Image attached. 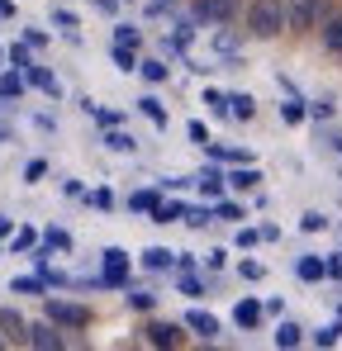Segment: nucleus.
Returning a JSON list of instances; mask_svg holds the SVG:
<instances>
[{"instance_id":"obj_20","label":"nucleus","mask_w":342,"mask_h":351,"mask_svg":"<svg viewBox=\"0 0 342 351\" xmlns=\"http://www.w3.org/2000/svg\"><path fill=\"white\" fill-rule=\"evenodd\" d=\"M105 147H110V152H133V133H119V128H110Z\"/></svg>"},{"instance_id":"obj_6","label":"nucleus","mask_w":342,"mask_h":351,"mask_svg":"<svg viewBox=\"0 0 342 351\" xmlns=\"http://www.w3.org/2000/svg\"><path fill=\"white\" fill-rule=\"evenodd\" d=\"M195 10H200V19H214V24H228V19L238 14V0H195Z\"/></svg>"},{"instance_id":"obj_3","label":"nucleus","mask_w":342,"mask_h":351,"mask_svg":"<svg viewBox=\"0 0 342 351\" xmlns=\"http://www.w3.org/2000/svg\"><path fill=\"white\" fill-rule=\"evenodd\" d=\"M48 323H57V328H86V323H91V308L53 299V304H48Z\"/></svg>"},{"instance_id":"obj_7","label":"nucleus","mask_w":342,"mask_h":351,"mask_svg":"<svg viewBox=\"0 0 342 351\" xmlns=\"http://www.w3.org/2000/svg\"><path fill=\"white\" fill-rule=\"evenodd\" d=\"M185 323H190V328H195L205 342H209V337H219V318H214V313H200V308H190V318H185Z\"/></svg>"},{"instance_id":"obj_28","label":"nucleus","mask_w":342,"mask_h":351,"mask_svg":"<svg viewBox=\"0 0 342 351\" xmlns=\"http://www.w3.org/2000/svg\"><path fill=\"white\" fill-rule=\"evenodd\" d=\"M281 114H285V123H299V119H304V105H299V100H285Z\"/></svg>"},{"instance_id":"obj_18","label":"nucleus","mask_w":342,"mask_h":351,"mask_svg":"<svg viewBox=\"0 0 342 351\" xmlns=\"http://www.w3.org/2000/svg\"><path fill=\"white\" fill-rule=\"evenodd\" d=\"M128 209H138V214H152V209H157V195H152V190H138V195H128Z\"/></svg>"},{"instance_id":"obj_25","label":"nucleus","mask_w":342,"mask_h":351,"mask_svg":"<svg viewBox=\"0 0 342 351\" xmlns=\"http://www.w3.org/2000/svg\"><path fill=\"white\" fill-rule=\"evenodd\" d=\"M299 228H304V233H323V228H328V219H323V214H304V219H299Z\"/></svg>"},{"instance_id":"obj_15","label":"nucleus","mask_w":342,"mask_h":351,"mask_svg":"<svg viewBox=\"0 0 342 351\" xmlns=\"http://www.w3.org/2000/svg\"><path fill=\"white\" fill-rule=\"evenodd\" d=\"M323 48H328V53H342V14L323 24Z\"/></svg>"},{"instance_id":"obj_19","label":"nucleus","mask_w":342,"mask_h":351,"mask_svg":"<svg viewBox=\"0 0 342 351\" xmlns=\"http://www.w3.org/2000/svg\"><path fill=\"white\" fill-rule=\"evenodd\" d=\"M181 214H185L181 204H162V199H157V209H152V223H176Z\"/></svg>"},{"instance_id":"obj_23","label":"nucleus","mask_w":342,"mask_h":351,"mask_svg":"<svg viewBox=\"0 0 342 351\" xmlns=\"http://www.w3.org/2000/svg\"><path fill=\"white\" fill-rule=\"evenodd\" d=\"M114 62H119V71H133V66H138V62H133V48H128V43H119V48H114Z\"/></svg>"},{"instance_id":"obj_34","label":"nucleus","mask_w":342,"mask_h":351,"mask_svg":"<svg viewBox=\"0 0 342 351\" xmlns=\"http://www.w3.org/2000/svg\"><path fill=\"white\" fill-rule=\"evenodd\" d=\"M29 247H34V233H29V228H19V233H14V252H29Z\"/></svg>"},{"instance_id":"obj_8","label":"nucleus","mask_w":342,"mask_h":351,"mask_svg":"<svg viewBox=\"0 0 342 351\" xmlns=\"http://www.w3.org/2000/svg\"><path fill=\"white\" fill-rule=\"evenodd\" d=\"M148 342H152V347H176L181 332H176L171 323H148Z\"/></svg>"},{"instance_id":"obj_1","label":"nucleus","mask_w":342,"mask_h":351,"mask_svg":"<svg viewBox=\"0 0 342 351\" xmlns=\"http://www.w3.org/2000/svg\"><path fill=\"white\" fill-rule=\"evenodd\" d=\"M285 29V0H252L247 5V34L252 38H276Z\"/></svg>"},{"instance_id":"obj_22","label":"nucleus","mask_w":342,"mask_h":351,"mask_svg":"<svg viewBox=\"0 0 342 351\" xmlns=\"http://www.w3.org/2000/svg\"><path fill=\"white\" fill-rule=\"evenodd\" d=\"M209 219H214L209 209H185V214H181V223H190V228H205Z\"/></svg>"},{"instance_id":"obj_37","label":"nucleus","mask_w":342,"mask_h":351,"mask_svg":"<svg viewBox=\"0 0 342 351\" xmlns=\"http://www.w3.org/2000/svg\"><path fill=\"white\" fill-rule=\"evenodd\" d=\"M214 214H219V219H242V209H238V204H219Z\"/></svg>"},{"instance_id":"obj_30","label":"nucleus","mask_w":342,"mask_h":351,"mask_svg":"<svg viewBox=\"0 0 342 351\" xmlns=\"http://www.w3.org/2000/svg\"><path fill=\"white\" fill-rule=\"evenodd\" d=\"M333 342H338V328H319L314 332V347H333Z\"/></svg>"},{"instance_id":"obj_9","label":"nucleus","mask_w":342,"mask_h":351,"mask_svg":"<svg viewBox=\"0 0 342 351\" xmlns=\"http://www.w3.org/2000/svg\"><path fill=\"white\" fill-rule=\"evenodd\" d=\"M233 323H238V328H257V323H262V304L242 299V304L233 308Z\"/></svg>"},{"instance_id":"obj_13","label":"nucleus","mask_w":342,"mask_h":351,"mask_svg":"<svg viewBox=\"0 0 342 351\" xmlns=\"http://www.w3.org/2000/svg\"><path fill=\"white\" fill-rule=\"evenodd\" d=\"M224 100H228V114H238V119L257 114V100H252V95H224Z\"/></svg>"},{"instance_id":"obj_5","label":"nucleus","mask_w":342,"mask_h":351,"mask_svg":"<svg viewBox=\"0 0 342 351\" xmlns=\"http://www.w3.org/2000/svg\"><path fill=\"white\" fill-rule=\"evenodd\" d=\"M24 342L38 347V351H57L62 347V332H57V323H34V328L24 332Z\"/></svg>"},{"instance_id":"obj_38","label":"nucleus","mask_w":342,"mask_h":351,"mask_svg":"<svg viewBox=\"0 0 342 351\" xmlns=\"http://www.w3.org/2000/svg\"><path fill=\"white\" fill-rule=\"evenodd\" d=\"M14 233V223H10V219H0V237H10Z\"/></svg>"},{"instance_id":"obj_11","label":"nucleus","mask_w":342,"mask_h":351,"mask_svg":"<svg viewBox=\"0 0 342 351\" xmlns=\"http://www.w3.org/2000/svg\"><path fill=\"white\" fill-rule=\"evenodd\" d=\"M171 261H176V252H167V247H148V252H143V266H148V271H167Z\"/></svg>"},{"instance_id":"obj_26","label":"nucleus","mask_w":342,"mask_h":351,"mask_svg":"<svg viewBox=\"0 0 342 351\" xmlns=\"http://www.w3.org/2000/svg\"><path fill=\"white\" fill-rule=\"evenodd\" d=\"M200 185H205V195H219V190H224V176H219V171H205V176H200Z\"/></svg>"},{"instance_id":"obj_4","label":"nucleus","mask_w":342,"mask_h":351,"mask_svg":"<svg viewBox=\"0 0 342 351\" xmlns=\"http://www.w3.org/2000/svg\"><path fill=\"white\" fill-rule=\"evenodd\" d=\"M128 280V252L124 247H105V276L95 285H124Z\"/></svg>"},{"instance_id":"obj_33","label":"nucleus","mask_w":342,"mask_h":351,"mask_svg":"<svg viewBox=\"0 0 342 351\" xmlns=\"http://www.w3.org/2000/svg\"><path fill=\"white\" fill-rule=\"evenodd\" d=\"M19 90H24L19 76H5V81H0V95H19Z\"/></svg>"},{"instance_id":"obj_14","label":"nucleus","mask_w":342,"mask_h":351,"mask_svg":"<svg viewBox=\"0 0 342 351\" xmlns=\"http://www.w3.org/2000/svg\"><path fill=\"white\" fill-rule=\"evenodd\" d=\"M257 180H262V171H257V167H238V171L228 176V185H233V190H252Z\"/></svg>"},{"instance_id":"obj_10","label":"nucleus","mask_w":342,"mask_h":351,"mask_svg":"<svg viewBox=\"0 0 342 351\" xmlns=\"http://www.w3.org/2000/svg\"><path fill=\"white\" fill-rule=\"evenodd\" d=\"M0 328H5V337H14V342H19V337L29 332V323H24V318H19L14 308H0Z\"/></svg>"},{"instance_id":"obj_21","label":"nucleus","mask_w":342,"mask_h":351,"mask_svg":"<svg viewBox=\"0 0 342 351\" xmlns=\"http://www.w3.org/2000/svg\"><path fill=\"white\" fill-rule=\"evenodd\" d=\"M276 347H299V328L295 323H281L276 328Z\"/></svg>"},{"instance_id":"obj_17","label":"nucleus","mask_w":342,"mask_h":351,"mask_svg":"<svg viewBox=\"0 0 342 351\" xmlns=\"http://www.w3.org/2000/svg\"><path fill=\"white\" fill-rule=\"evenodd\" d=\"M138 110L152 119L157 128H167V110H162V100H152V95H148V100H138Z\"/></svg>"},{"instance_id":"obj_32","label":"nucleus","mask_w":342,"mask_h":351,"mask_svg":"<svg viewBox=\"0 0 342 351\" xmlns=\"http://www.w3.org/2000/svg\"><path fill=\"white\" fill-rule=\"evenodd\" d=\"M214 48H219V53H228V58L238 53V43H233V34H214Z\"/></svg>"},{"instance_id":"obj_36","label":"nucleus","mask_w":342,"mask_h":351,"mask_svg":"<svg viewBox=\"0 0 342 351\" xmlns=\"http://www.w3.org/2000/svg\"><path fill=\"white\" fill-rule=\"evenodd\" d=\"M43 171H48L43 162H29V167H24V180H43Z\"/></svg>"},{"instance_id":"obj_40","label":"nucleus","mask_w":342,"mask_h":351,"mask_svg":"<svg viewBox=\"0 0 342 351\" xmlns=\"http://www.w3.org/2000/svg\"><path fill=\"white\" fill-rule=\"evenodd\" d=\"M0 347H5V337H0Z\"/></svg>"},{"instance_id":"obj_2","label":"nucleus","mask_w":342,"mask_h":351,"mask_svg":"<svg viewBox=\"0 0 342 351\" xmlns=\"http://www.w3.org/2000/svg\"><path fill=\"white\" fill-rule=\"evenodd\" d=\"M328 14V0H285V29L290 34H314Z\"/></svg>"},{"instance_id":"obj_39","label":"nucleus","mask_w":342,"mask_h":351,"mask_svg":"<svg viewBox=\"0 0 342 351\" xmlns=\"http://www.w3.org/2000/svg\"><path fill=\"white\" fill-rule=\"evenodd\" d=\"M95 5H100V10H114V5H119V0H95Z\"/></svg>"},{"instance_id":"obj_31","label":"nucleus","mask_w":342,"mask_h":351,"mask_svg":"<svg viewBox=\"0 0 342 351\" xmlns=\"http://www.w3.org/2000/svg\"><path fill=\"white\" fill-rule=\"evenodd\" d=\"M48 247H57V252H67V247H71V237L62 233V228H48Z\"/></svg>"},{"instance_id":"obj_27","label":"nucleus","mask_w":342,"mask_h":351,"mask_svg":"<svg viewBox=\"0 0 342 351\" xmlns=\"http://www.w3.org/2000/svg\"><path fill=\"white\" fill-rule=\"evenodd\" d=\"M128 304H133V308H143V313H148V308H152V304H157V294H148V290H133V294H128Z\"/></svg>"},{"instance_id":"obj_24","label":"nucleus","mask_w":342,"mask_h":351,"mask_svg":"<svg viewBox=\"0 0 342 351\" xmlns=\"http://www.w3.org/2000/svg\"><path fill=\"white\" fill-rule=\"evenodd\" d=\"M138 71H143L148 81H167V62H143Z\"/></svg>"},{"instance_id":"obj_35","label":"nucleus","mask_w":342,"mask_h":351,"mask_svg":"<svg viewBox=\"0 0 342 351\" xmlns=\"http://www.w3.org/2000/svg\"><path fill=\"white\" fill-rule=\"evenodd\" d=\"M323 276H342V252H333V256L323 261Z\"/></svg>"},{"instance_id":"obj_12","label":"nucleus","mask_w":342,"mask_h":351,"mask_svg":"<svg viewBox=\"0 0 342 351\" xmlns=\"http://www.w3.org/2000/svg\"><path fill=\"white\" fill-rule=\"evenodd\" d=\"M29 81H34L43 95H57V90H62V86H57V76H53V71H43V66H29Z\"/></svg>"},{"instance_id":"obj_29","label":"nucleus","mask_w":342,"mask_h":351,"mask_svg":"<svg viewBox=\"0 0 342 351\" xmlns=\"http://www.w3.org/2000/svg\"><path fill=\"white\" fill-rule=\"evenodd\" d=\"M43 290V280H34V276H24V280H14V294H38Z\"/></svg>"},{"instance_id":"obj_16","label":"nucleus","mask_w":342,"mask_h":351,"mask_svg":"<svg viewBox=\"0 0 342 351\" xmlns=\"http://www.w3.org/2000/svg\"><path fill=\"white\" fill-rule=\"evenodd\" d=\"M295 271H299V280H323V261L319 256H299Z\"/></svg>"}]
</instances>
